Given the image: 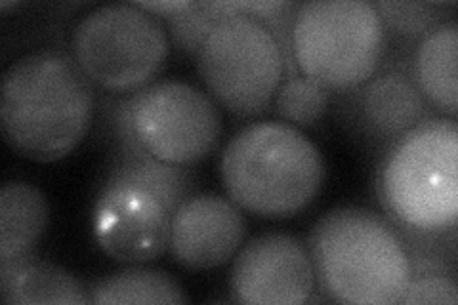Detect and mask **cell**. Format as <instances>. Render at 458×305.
<instances>
[{
  "label": "cell",
  "mask_w": 458,
  "mask_h": 305,
  "mask_svg": "<svg viewBox=\"0 0 458 305\" xmlns=\"http://www.w3.org/2000/svg\"><path fill=\"white\" fill-rule=\"evenodd\" d=\"M96 86L65 50H37L13 62L3 77L0 126L12 151L35 163L73 153L89 134Z\"/></svg>",
  "instance_id": "6da1fadb"
},
{
  "label": "cell",
  "mask_w": 458,
  "mask_h": 305,
  "mask_svg": "<svg viewBox=\"0 0 458 305\" xmlns=\"http://www.w3.org/2000/svg\"><path fill=\"white\" fill-rule=\"evenodd\" d=\"M380 205L411 252L454 235L458 220V128L449 117L420 123L382 153Z\"/></svg>",
  "instance_id": "7a4b0ae2"
},
{
  "label": "cell",
  "mask_w": 458,
  "mask_h": 305,
  "mask_svg": "<svg viewBox=\"0 0 458 305\" xmlns=\"http://www.w3.org/2000/svg\"><path fill=\"white\" fill-rule=\"evenodd\" d=\"M308 250L321 294L336 303H399L412 277L397 229L380 214L342 207L313 225Z\"/></svg>",
  "instance_id": "3957f363"
},
{
  "label": "cell",
  "mask_w": 458,
  "mask_h": 305,
  "mask_svg": "<svg viewBox=\"0 0 458 305\" xmlns=\"http://www.w3.org/2000/svg\"><path fill=\"white\" fill-rule=\"evenodd\" d=\"M227 197L249 214L286 220L318 197L325 158L296 126L252 123L229 140L220 158Z\"/></svg>",
  "instance_id": "277c9868"
},
{
  "label": "cell",
  "mask_w": 458,
  "mask_h": 305,
  "mask_svg": "<svg viewBox=\"0 0 458 305\" xmlns=\"http://www.w3.org/2000/svg\"><path fill=\"white\" fill-rule=\"evenodd\" d=\"M386 29L372 3L313 0L298 4L293 21V55L304 77L333 94L367 82L380 69Z\"/></svg>",
  "instance_id": "5b68a950"
},
{
  "label": "cell",
  "mask_w": 458,
  "mask_h": 305,
  "mask_svg": "<svg viewBox=\"0 0 458 305\" xmlns=\"http://www.w3.org/2000/svg\"><path fill=\"white\" fill-rule=\"evenodd\" d=\"M71 55L98 90L113 96L146 89L168 55L165 23L138 4H106L71 33Z\"/></svg>",
  "instance_id": "8992f818"
},
{
  "label": "cell",
  "mask_w": 458,
  "mask_h": 305,
  "mask_svg": "<svg viewBox=\"0 0 458 305\" xmlns=\"http://www.w3.org/2000/svg\"><path fill=\"white\" fill-rule=\"evenodd\" d=\"M197 71L208 96L239 119L264 114L284 79L276 35L250 13H227L199 50Z\"/></svg>",
  "instance_id": "52a82bcc"
},
{
  "label": "cell",
  "mask_w": 458,
  "mask_h": 305,
  "mask_svg": "<svg viewBox=\"0 0 458 305\" xmlns=\"http://www.w3.org/2000/svg\"><path fill=\"white\" fill-rule=\"evenodd\" d=\"M128 107L134 140L166 165L193 166L220 141L218 104L193 84L153 80L128 94Z\"/></svg>",
  "instance_id": "ba28073f"
},
{
  "label": "cell",
  "mask_w": 458,
  "mask_h": 305,
  "mask_svg": "<svg viewBox=\"0 0 458 305\" xmlns=\"http://www.w3.org/2000/svg\"><path fill=\"white\" fill-rule=\"evenodd\" d=\"M174 212L151 183L107 170L92 212L96 242L121 264H148L168 250Z\"/></svg>",
  "instance_id": "9c48e42d"
},
{
  "label": "cell",
  "mask_w": 458,
  "mask_h": 305,
  "mask_svg": "<svg viewBox=\"0 0 458 305\" xmlns=\"http://www.w3.org/2000/svg\"><path fill=\"white\" fill-rule=\"evenodd\" d=\"M409 60L411 50L399 54L394 64L382 62V69L338 101L342 124L372 151L384 153L409 130L437 114L411 77Z\"/></svg>",
  "instance_id": "30bf717a"
},
{
  "label": "cell",
  "mask_w": 458,
  "mask_h": 305,
  "mask_svg": "<svg viewBox=\"0 0 458 305\" xmlns=\"http://www.w3.org/2000/svg\"><path fill=\"white\" fill-rule=\"evenodd\" d=\"M232 292L241 303L300 305L315 292L308 244L286 233H266L245 244L232 267Z\"/></svg>",
  "instance_id": "8fae6325"
},
{
  "label": "cell",
  "mask_w": 458,
  "mask_h": 305,
  "mask_svg": "<svg viewBox=\"0 0 458 305\" xmlns=\"http://www.w3.org/2000/svg\"><path fill=\"white\" fill-rule=\"evenodd\" d=\"M245 235V216L232 199L197 193L172 214L168 250L182 267L207 271L227 264Z\"/></svg>",
  "instance_id": "7c38bea8"
},
{
  "label": "cell",
  "mask_w": 458,
  "mask_h": 305,
  "mask_svg": "<svg viewBox=\"0 0 458 305\" xmlns=\"http://www.w3.org/2000/svg\"><path fill=\"white\" fill-rule=\"evenodd\" d=\"M458 23L445 20L426 33L411 50L409 69L419 90L441 117L458 113Z\"/></svg>",
  "instance_id": "4fadbf2b"
},
{
  "label": "cell",
  "mask_w": 458,
  "mask_h": 305,
  "mask_svg": "<svg viewBox=\"0 0 458 305\" xmlns=\"http://www.w3.org/2000/svg\"><path fill=\"white\" fill-rule=\"evenodd\" d=\"M0 298L6 305L90 303L89 288L75 275L35 254L0 261Z\"/></svg>",
  "instance_id": "5bb4252c"
},
{
  "label": "cell",
  "mask_w": 458,
  "mask_h": 305,
  "mask_svg": "<svg viewBox=\"0 0 458 305\" xmlns=\"http://www.w3.org/2000/svg\"><path fill=\"white\" fill-rule=\"evenodd\" d=\"M50 220L48 200L25 182H8L0 193V261L33 254Z\"/></svg>",
  "instance_id": "9a60e30c"
},
{
  "label": "cell",
  "mask_w": 458,
  "mask_h": 305,
  "mask_svg": "<svg viewBox=\"0 0 458 305\" xmlns=\"http://www.w3.org/2000/svg\"><path fill=\"white\" fill-rule=\"evenodd\" d=\"M90 303H185L182 286L165 271L131 267L98 279L90 288Z\"/></svg>",
  "instance_id": "2e32d148"
},
{
  "label": "cell",
  "mask_w": 458,
  "mask_h": 305,
  "mask_svg": "<svg viewBox=\"0 0 458 305\" xmlns=\"http://www.w3.org/2000/svg\"><path fill=\"white\" fill-rule=\"evenodd\" d=\"M333 92L298 72L283 79L276 96V114L281 123L300 128L318 124L331 106Z\"/></svg>",
  "instance_id": "e0dca14e"
},
{
  "label": "cell",
  "mask_w": 458,
  "mask_h": 305,
  "mask_svg": "<svg viewBox=\"0 0 458 305\" xmlns=\"http://www.w3.org/2000/svg\"><path fill=\"white\" fill-rule=\"evenodd\" d=\"M233 12L232 3H193L188 10L172 13L163 21L168 27L172 45L180 52L197 57L212 27Z\"/></svg>",
  "instance_id": "ac0fdd59"
},
{
  "label": "cell",
  "mask_w": 458,
  "mask_h": 305,
  "mask_svg": "<svg viewBox=\"0 0 458 305\" xmlns=\"http://www.w3.org/2000/svg\"><path fill=\"white\" fill-rule=\"evenodd\" d=\"M382 20L386 35L397 37L405 42H419L426 33L439 23L445 21V16L436 4L424 3H372Z\"/></svg>",
  "instance_id": "d6986e66"
},
{
  "label": "cell",
  "mask_w": 458,
  "mask_h": 305,
  "mask_svg": "<svg viewBox=\"0 0 458 305\" xmlns=\"http://www.w3.org/2000/svg\"><path fill=\"white\" fill-rule=\"evenodd\" d=\"M399 303H458V286L447 271L412 273Z\"/></svg>",
  "instance_id": "ffe728a7"
},
{
  "label": "cell",
  "mask_w": 458,
  "mask_h": 305,
  "mask_svg": "<svg viewBox=\"0 0 458 305\" xmlns=\"http://www.w3.org/2000/svg\"><path fill=\"white\" fill-rule=\"evenodd\" d=\"M138 4L141 10H146L153 16L159 18L161 21L166 20L172 13H178L182 10H188L193 3L191 0H180V3H172V0H165V3H134Z\"/></svg>",
  "instance_id": "44dd1931"
},
{
  "label": "cell",
  "mask_w": 458,
  "mask_h": 305,
  "mask_svg": "<svg viewBox=\"0 0 458 305\" xmlns=\"http://www.w3.org/2000/svg\"><path fill=\"white\" fill-rule=\"evenodd\" d=\"M13 6H20V3H0V8H3V10H8V8H13Z\"/></svg>",
  "instance_id": "7402d4cb"
}]
</instances>
